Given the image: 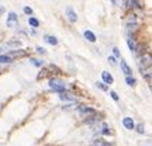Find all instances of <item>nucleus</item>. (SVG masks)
<instances>
[{
	"label": "nucleus",
	"instance_id": "nucleus-19",
	"mask_svg": "<svg viewBox=\"0 0 152 146\" xmlns=\"http://www.w3.org/2000/svg\"><path fill=\"white\" fill-rule=\"evenodd\" d=\"M125 81H127V84H128V86H131V87L135 86V83H137V80H135L133 76H127V77H125Z\"/></svg>",
	"mask_w": 152,
	"mask_h": 146
},
{
	"label": "nucleus",
	"instance_id": "nucleus-8",
	"mask_svg": "<svg viewBox=\"0 0 152 146\" xmlns=\"http://www.w3.org/2000/svg\"><path fill=\"white\" fill-rule=\"evenodd\" d=\"M100 121H101V117H99L97 114H94V115H92V117H87V118L84 119V122L89 124V125H93V124L100 122Z\"/></svg>",
	"mask_w": 152,
	"mask_h": 146
},
{
	"label": "nucleus",
	"instance_id": "nucleus-12",
	"mask_svg": "<svg viewBox=\"0 0 152 146\" xmlns=\"http://www.w3.org/2000/svg\"><path fill=\"white\" fill-rule=\"evenodd\" d=\"M101 77H103L104 83H107V84H111L113 80H114V79H113V76H111L108 72H103V73H101Z\"/></svg>",
	"mask_w": 152,
	"mask_h": 146
},
{
	"label": "nucleus",
	"instance_id": "nucleus-14",
	"mask_svg": "<svg viewBox=\"0 0 152 146\" xmlns=\"http://www.w3.org/2000/svg\"><path fill=\"white\" fill-rule=\"evenodd\" d=\"M127 42H128V47H130V49H131V52H134L135 53V51H137V44H135V41H134V38L133 37H130L128 39H127Z\"/></svg>",
	"mask_w": 152,
	"mask_h": 146
},
{
	"label": "nucleus",
	"instance_id": "nucleus-13",
	"mask_svg": "<svg viewBox=\"0 0 152 146\" xmlns=\"http://www.w3.org/2000/svg\"><path fill=\"white\" fill-rule=\"evenodd\" d=\"M84 38L89 41V42H96V35L92 33V31H84Z\"/></svg>",
	"mask_w": 152,
	"mask_h": 146
},
{
	"label": "nucleus",
	"instance_id": "nucleus-26",
	"mask_svg": "<svg viewBox=\"0 0 152 146\" xmlns=\"http://www.w3.org/2000/svg\"><path fill=\"white\" fill-rule=\"evenodd\" d=\"M108 62H110V65H113V66L117 65V62H116V58H114V56H108Z\"/></svg>",
	"mask_w": 152,
	"mask_h": 146
},
{
	"label": "nucleus",
	"instance_id": "nucleus-15",
	"mask_svg": "<svg viewBox=\"0 0 152 146\" xmlns=\"http://www.w3.org/2000/svg\"><path fill=\"white\" fill-rule=\"evenodd\" d=\"M13 62V56L9 55H0V63H10Z\"/></svg>",
	"mask_w": 152,
	"mask_h": 146
},
{
	"label": "nucleus",
	"instance_id": "nucleus-32",
	"mask_svg": "<svg viewBox=\"0 0 152 146\" xmlns=\"http://www.w3.org/2000/svg\"><path fill=\"white\" fill-rule=\"evenodd\" d=\"M37 51H38V53H41V55H42V53H45V49H44V48H37Z\"/></svg>",
	"mask_w": 152,
	"mask_h": 146
},
{
	"label": "nucleus",
	"instance_id": "nucleus-11",
	"mask_svg": "<svg viewBox=\"0 0 152 146\" xmlns=\"http://www.w3.org/2000/svg\"><path fill=\"white\" fill-rule=\"evenodd\" d=\"M141 70V75L147 79V81L148 83H151V77H152V75H151V67H147V69H139Z\"/></svg>",
	"mask_w": 152,
	"mask_h": 146
},
{
	"label": "nucleus",
	"instance_id": "nucleus-1",
	"mask_svg": "<svg viewBox=\"0 0 152 146\" xmlns=\"http://www.w3.org/2000/svg\"><path fill=\"white\" fill-rule=\"evenodd\" d=\"M50 87L54 90V91H58V93H62V91L66 90L65 81H62L61 79H55V77H52L50 80Z\"/></svg>",
	"mask_w": 152,
	"mask_h": 146
},
{
	"label": "nucleus",
	"instance_id": "nucleus-24",
	"mask_svg": "<svg viewBox=\"0 0 152 146\" xmlns=\"http://www.w3.org/2000/svg\"><path fill=\"white\" fill-rule=\"evenodd\" d=\"M135 128H137V132H138V133H145V128H144L142 124H138Z\"/></svg>",
	"mask_w": 152,
	"mask_h": 146
},
{
	"label": "nucleus",
	"instance_id": "nucleus-2",
	"mask_svg": "<svg viewBox=\"0 0 152 146\" xmlns=\"http://www.w3.org/2000/svg\"><path fill=\"white\" fill-rule=\"evenodd\" d=\"M152 65V56L151 53H142L139 56V62H138V66L139 69H147V67H151Z\"/></svg>",
	"mask_w": 152,
	"mask_h": 146
},
{
	"label": "nucleus",
	"instance_id": "nucleus-16",
	"mask_svg": "<svg viewBox=\"0 0 152 146\" xmlns=\"http://www.w3.org/2000/svg\"><path fill=\"white\" fill-rule=\"evenodd\" d=\"M144 4H142V0H133L131 1V9H142Z\"/></svg>",
	"mask_w": 152,
	"mask_h": 146
},
{
	"label": "nucleus",
	"instance_id": "nucleus-10",
	"mask_svg": "<svg viewBox=\"0 0 152 146\" xmlns=\"http://www.w3.org/2000/svg\"><path fill=\"white\" fill-rule=\"evenodd\" d=\"M123 124H124V127L127 128V129H130V131H134L135 128V125H134V121H133V118H124L123 119Z\"/></svg>",
	"mask_w": 152,
	"mask_h": 146
},
{
	"label": "nucleus",
	"instance_id": "nucleus-18",
	"mask_svg": "<svg viewBox=\"0 0 152 146\" xmlns=\"http://www.w3.org/2000/svg\"><path fill=\"white\" fill-rule=\"evenodd\" d=\"M7 55L9 56H24L25 55V51H10Z\"/></svg>",
	"mask_w": 152,
	"mask_h": 146
},
{
	"label": "nucleus",
	"instance_id": "nucleus-9",
	"mask_svg": "<svg viewBox=\"0 0 152 146\" xmlns=\"http://www.w3.org/2000/svg\"><path fill=\"white\" fill-rule=\"evenodd\" d=\"M120 66H121V70H123V73H125L127 76H131L133 75V70H131V67L127 65V62L123 59L121 61V63H120Z\"/></svg>",
	"mask_w": 152,
	"mask_h": 146
},
{
	"label": "nucleus",
	"instance_id": "nucleus-34",
	"mask_svg": "<svg viewBox=\"0 0 152 146\" xmlns=\"http://www.w3.org/2000/svg\"><path fill=\"white\" fill-rule=\"evenodd\" d=\"M111 1H113V3H114V4H116V3H117V0H111Z\"/></svg>",
	"mask_w": 152,
	"mask_h": 146
},
{
	"label": "nucleus",
	"instance_id": "nucleus-20",
	"mask_svg": "<svg viewBox=\"0 0 152 146\" xmlns=\"http://www.w3.org/2000/svg\"><path fill=\"white\" fill-rule=\"evenodd\" d=\"M28 23H30V25H33V27H38V25H40V21H38L37 18H34V17H30V18H28Z\"/></svg>",
	"mask_w": 152,
	"mask_h": 146
},
{
	"label": "nucleus",
	"instance_id": "nucleus-4",
	"mask_svg": "<svg viewBox=\"0 0 152 146\" xmlns=\"http://www.w3.org/2000/svg\"><path fill=\"white\" fill-rule=\"evenodd\" d=\"M79 108V113L80 115L83 117V118H87V117H92V115H94V114H97L93 108H90V107H86V105H79L78 107Z\"/></svg>",
	"mask_w": 152,
	"mask_h": 146
},
{
	"label": "nucleus",
	"instance_id": "nucleus-23",
	"mask_svg": "<svg viewBox=\"0 0 152 146\" xmlns=\"http://www.w3.org/2000/svg\"><path fill=\"white\" fill-rule=\"evenodd\" d=\"M92 146H110V145H108L107 142H104V141H101V139H100V141H96Z\"/></svg>",
	"mask_w": 152,
	"mask_h": 146
},
{
	"label": "nucleus",
	"instance_id": "nucleus-7",
	"mask_svg": "<svg viewBox=\"0 0 152 146\" xmlns=\"http://www.w3.org/2000/svg\"><path fill=\"white\" fill-rule=\"evenodd\" d=\"M17 20H18V17H17L16 13H10L9 18H7V27H16Z\"/></svg>",
	"mask_w": 152,
	"mask_h": 146
},
{
	"label": "nucleus",
	"instance_id": "nucleus-17",
	"mask_svg": "<svg viewBox=\"0 0 152 146\" xmlns=\"http://www.w3.org/2000/svg\"><path fill=\"white\" fill-rule=\"evenodd\" d=\"M45 41L48 44H51V45H58V39L55 37H52V35H45Z\"/></svg>",
	"mask_w": 152,
	"mask_h": 146
},
{
	"label": "nucleus",
	"instance_id": "nucleus-3",
	"mask_svg": "<svg viewBox=\"0 0 152 146\" xmlns=\"http://www.w3.org/2000/svg\"><path fill=\"white\" fill-rule=\"evenodd\" d=\"M138 28V20H137V16L135 14H130L128 18H127V31L128 33H133Z\"/></svg>",
	"mask_w": 152,
	"mask_h": 146
},
{
	"label": "nucleus",
	"instance_id": "nucleus-25",
	"mask_svg": "<svg viewBox=\"0 0 152 146\" xmlns=\"http://www.w3.org/2000/svg\"><path fill=\"white\" fill-rule=\"evenodd\" d=\"M103 135H111V131H110V128L108 127H106V125H103Z\"/></svg>",
	"mask_w": 152,
	"mask_h": 146
},
{
	"label": "nucleus",
	"instance_id": "nucleus-27",
	"mask_svg": "<svg viewBox=\"0 0 152 146\" xmlns=\"http://www.w3.org/2000/svg\"><path fill=\"white\" fill-rule=\"evenodd\" d=\"M31 63H34V65L35 66H42V62H41V61H38V59H31Z\"/></svg>",
	"mask_w": 152,
	"mask_h": 146
},
{
	"label": "nucleus",
	"instance_id": "nucleus-5",
	"mask_svg": "<svg viewBox=\"0 0 152 146\" xmlns=\"http://www.w3.org/2000/svg\"><path fill=\"white\" fill-rule=\"evenodd\" d=\"M59 98H61V100H64V101H73V103L76 101V96H75V94H72V93H68L66 90L61 93Z\"/></svg>",
	"mask_w": 152,
	"mask_h": 146
},
{
	"label": "nucleus",
	"instance_id": "nucleus-33",
	"mask_svg": "<svg viewBox=\"0 0 152 146\" xmlns=\"http://www.w3.org/2000/svg\"><path fill=\"white\" fill-rule=\"evenodd\" d=\"M3 13H4V7H3V6H1V4H0V16H1V14H3Z\"/></svg>",
	"mask_w": 152,
	"mask_h": 146
},
{
	"label": "nucleus",
	"instance_id": "nucleus-29",
	"mask_svg": "<svg viewBox=\"0 0 152 146\" xmlns=\"http://www.w3.org/2000/svg\"><path fill=\"white\" fill-rule=\"evenodd\" d=\"M24 13H25V14H30V16H31V14H33V10H31L30 7H24Z\"/></svg>",
	"mask_w": 152,
	"mask_h": 146
},
{
	"label": "nucleus",
	"instance_id": "nucleus-30",
	"mask_svg": "<svg viewBox=\"0 0 152 146\" xmlns=\"http://www.w3.org/2000/svg\"><path fill=\"white\" fill-rule=\"evenodd\" d=\"M110 96L113 97V100H116V101H118V96H117V93H116V91H111V93H110Z\"/></svg>",
	"mask_w": 152,
	"mask_h": 146
},
{
	"label": "nucleus",
	"instance_id": "nucleus-22",
	"mask_svg": "<svg viewBox=\"0 0 152 146\" xmlns=\"http://www.w3.org/2000/svg\"><path fill=\"white\" fill-rule=\"evenodd\" d=\"M7 47H21V42L20 41H9Z\"/></svg>",
	"mask_w": 152,
	"mask_h": 146
},
{
	"label": "nucleus",
	"instance_id": "nucleus-6",
	"mask_svg": "<svg viewBox=\"0 0 152 146\" xmlns=\"http://www.w3.org/2000/svg\"><path fill=\"white\" fill-rule=\"evenodd\" d=\"M66 17H68V20H69L70 23H76V21H78V14L73 11L72 7H68L66 9Z\"/></svg>",
	"mask_w": 152,
	"mask_h": 146
},
{
	"label": "nucleus",
	"instance_id": "nucleus-21",
	"mask_svg": "<svg viewBox=\"0 0 152 146\" xmlns=\"http://www.w3.org/2000/svg\"><path fill=\"white\" fill-rule=\"evenodd\" d=\"M48 75H50L48 69H47V67H44V69L40 72V75H38V79H42V77H45V76H48Z\"/></svg>",
	"mask_w": 152,
	"mask_h": 146
},
{
	"label": "nucleus",
	"instance_id": "nucleus-28",
	"mask_svg": "<svg viewBox=\"0 0 152 146\" xmlns=\"http://www.w3.org/2000/svg\"><path fill=\"white\" fill-rule=\"evenodd\" d=\"M96 84H97V87L101 89L103 91H106V90H107V86H106V84H103V83H96Z\"/></svg>",
	"mask_w": 152,
	"mask_h": 146
},
{
	"label": "nucleus",
	"instance_id": "nucleus-31",
	"mask_svg": "<svg viewBox=\"0 0 152 146\" xmlns=\"http://www.w3.org/2000/svg\"><path fill=\"white\" fill-rule=\"evenodd\" d=\"M113 52H114V55H116V56H120V51H118V48L114 47V48H113Z\"/></svg>",
	"mask_w": 152,
	"mask_h": 146
}]
</instances>
